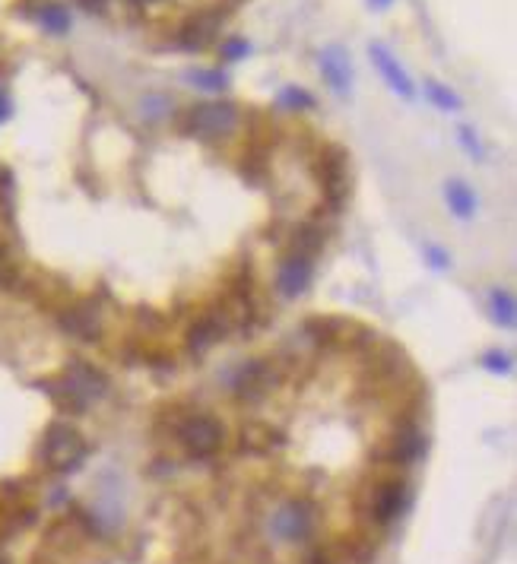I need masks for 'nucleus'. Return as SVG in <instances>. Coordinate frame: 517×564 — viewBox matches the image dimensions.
Instances as JSON below:
<instances>
[{
	"instance_id": "14",
	"label": "nucleus",
	"mask_w": 517,
	"mask_h": 564,
	"mask_svg": "<svg viewBox=\"0 0 517 564\" xmlns=\"http://www.w3.org/2000/svg\"><path fill=\"white\" fill-rule=\"evenodd\" d=\"M219 337H222V327L216 324L213 317H207V320H200V324H194V330H191V339H188V346H191V352H207L209 346H213Z\"/></svg>"
},
{
	"instance_id": "28",
	"label": "nucleus",
	"mask_w": 517,
	"mask_h": 564,
	"mask_svg": "<svg viewBox=\"0 0 517 564\" xmlns=\"http://www.w3.org/2000/svg\"><path fill=\"white\" fill-rule=\"evenodd\" d=\"M390 4H394V0H371V6H381V10L384 6H390Z\"/></svg>"
},
{
	"instance_id": "25",
	"label": "nucleus",
	"mask_w": 517,
	"mask_h": 564,
	"mask_svg": "<svg viewBox=\"0 0 517 564\" xmlns=\"http://www.w3.org/2000/svg\"><path fill=\"white\" fill-rule=\"evenodd\" d=\"M76 4L89 13H105V4H108V0H76Z\"/></svg>"
},
{
	"instance_id": "1",
	"label": "nucleus",
	"mask_w": 517,
	"mask_h": 564,
	"mask_svg": "<svg viewBox=\"0 0 517 564\" xmlns=\"http://www.w3.org/2000/svg\"><path fill=\"white\" fill-rule=\"evenodd\" d=\"M86 457V441L80 438V431H74L70 425H51L48 438H45V460L51 469L70 472L80 467V460Z\"/></svg>"
},
{
	"instance_id": "30",
	"label": "nucleus",
	"mask_w": 517,
	"mask_h": 564,
	"mask_svg": "<svg viewBox=\"0 0 517 564\" xmlns=\"http://www.w3.org/2000/svg\"><path fill=\"white\" fill-rule=\"evenodd\" d=\"M130 4H149V0H130Z\"/></svg>"
},
{
	"instance_id": "29",
	"label": "nucleus",
	"mask_w": 517,
	"mask_h": 564,
	"mask_svg": "<svg viewBox=\"0 0 517 564\" xmlns=\"http://www.w3.org/2000/svg\"><path fill=\"white\" fill-rule=\"evenodd\" d=\"M309 564H327V559H324V555H311Z\"/></svg>"
},
{
	"instance_id": "19",
	"label": "nucleus",
	"mask_w": 517,
	"mask_h": 564,
	"mask_svg": "<svg viewBox=\"0 0 517 564\" xmlns=\"http://www.w3.org/2000/svg\"><path fill=\"white\" fill-rule=\"evenodd\" d=\"M16 279H19V270H16V264H13L10 251H6V247L0 245V288H10V286H16Z\"/></svg>"
},
{
	"instance_id": "12",
	"label": "nucleus",
	"mask_w": 517,
	"mask_h": 564,
	"mask_svg": "<svg viewBox=\"0 0 517 564\" xmlns=\"http://www.w3.org/2000/svg\"><path fill=\"white\" fill-rule=\"evenodd\" d=\"M273 384V375H270V368H267L264 362H254V365H248L245 371L238 375V393L241 397H251V399H258L260 393L267 390V387Z\"/></svg>"
},
{
	"instance_id": "27",
	"label": "nucleus",
	"mask_w": 517,
	"mask_h": 564,
	"mask_svg": "<svg viewBox=\"0 0 517 564\" xmlns=\"http://www.w3.org/2000/svg\"><path fill=\"white\" fill-rule=\"evenodd\" d=\"M6 117H10V98H6L4 93H0V124H4Z\"/></svg>"
},
{
	"instance_id": "23",
	"label": "nucleus",
	"mask_w": 517,
	"mask_h": 564,
	"mask_svg": "<svg viewBox=\"0 0 517 564\" xmlns=\"http://www.w3.org/2000/svg\"><path fill=\"white\" fill-rule=\"evenodd\" d=\"M486 368L495 371V375H508V371H512V362H508V356H499V352H495V356L486 358Z\"/></svg>"
},
{
	"instance_id": "10",
	"label": "nucleus",
	"mask_w": 517,
	"mask_h": 564,
	"mask_svg": "<svg viewBox=\"0 0 517 564\" xmlns=\"http://www.w3.org/2000/svg\"><path fill=\"white\" fill-rule=\"evenodd\" d=\"M403 508V482H384L375 495V517L381 523L394 520Z\"/></svg>"
},
{
	"instance_id": "3",
	"label": "nucleus",
	"mask_w": 517,
	"mask_h": 564,
	"mask_svg": "<svg viewBox=\"0 0 517 564\" xmlns=\"http://www.w3.org/2000/svg\"><path fill=\"white\" fill-rule=\"evenodd\" d=\"M178 438L191 457H209L219 450L222 428H219V422H213L209 416H194L178 428Z\"/></svg>"
},
{
	"instance_id": "20",
	"label": "nucleus",
	"mask_w": 517,
	"mask_h": 564,
	"mask_svg": "<svg viewBox=\"0 0 517 564\" xmlns=\"http://www.w3.org/2000/svg\"><path fill=\"white\" fill-rule=\"evenodd\" d=\"M419 448H422V438H419L416 431H407V435H400V444H397V457H400V460H413L419 454Z\"/></svg>"
},
{
	"instance_id": "13",
	"label": "nucleus",
	"mask_w": 517,
	"mask_h": 564,
	"mask_svg": "<svg viewBox=\"0 0 517 564\" xmlns=\"http://www.w3.org/2000/svg\"><path fill=\"white\" fill-rule=\"evenodd\" d=\"M444 194H448V203H451V209H454L457 216H473V209H476V196H473V190H470L463 181H451L448 187H444Z\"/></svg>"
},
{
	"instance_id": "7",
	"label": "nucleus",
	"mask_w": 517,
	"mask_h": 564,
	"mask_svg": "<svg viewBox=\"0 0 517 564\" xmlns=\"http://www.w3.org/2000/svg\"><path fill=\"white\" fill-rule=\"evenodd\" d=\"M279 292L286 295V298H296V295L305 292V286L311 282V260L305 257V254H296V257H289L283 267H279Z\"/></svg>"
},
{
	"instance_id": "6",
	"label": "nucleus",
	"mask_w": 517,
	"mask_h": 564,
	"mask_svg": "<svg viewBox=\"0 0 517 564\" xmlns=\"http://www.w3.org/2000/svg\"><path fill=\"white\" fill-rule=\"evenodd\" d=\"M216 29H219V16L216 13H198V16H191L178 29V42L188 51H200L216 38Z\"/></svg>"
},
{
	"instance_id": "2",
	"label": "nucleus",
	"mask_w": 517,
	"mask_h": 564,
	"mask_svg": "<svg viewBox=\"0 0 517 564\" xmlns=\"http://www.w3.org/2000/svg\"><path fill=\"white\" fill-rule=\"evenodd\" d=\"M238 127V108L232 102H207L191 111V130L200 140H219Z\"/></svg>"
},
{
	"instance_id": "11",
	"label": "nucleus",
	"mask_w": 517,
	"mask_h": 564,
	"mask_svg": "<svg viewBox=\"0 0 517 564\" xmlns=\"http://www.w3.org/2000/svg\"><path fill=\"white\" fill-rule=\"evenodd\" d=\"M61 324L67 327L74 337H83V339L99 337V317H96V311L89 305H80V307H74L70 314H64Z\"/></svg>"
},
{
	"instance_id": "16",
	"label": "nucleus",
	"mask_w": 517,
	"mask_h": 564,
	"mask_svg": "<svg viewBox=\"0 0 517 564\" xmlns=\"http://www.w3.org/2000/svg\"><path fill=\"white\" fill-rule=\"evenodd\" d=\"M425 96H429L431 102H435L438 108H444V111L461 108V98L451 93L448 86H441V83H435V80H425Z\"/></svg>"
},
{
	"instance_id": "8",
	"label": "nucleus",
	"mask_w": 517,
	"mask_h": 564,
	"mask_svg": "<svg viewBox=\"0 0 517 564\" xmlns=\"http://www.w3.org/2000/svg\"><path fill=\"white\" fill-rule=\"evenodd\" d=\"M371 61H375V67L381 70V76L388 80V86L394 89V93H400L403 98H413V83L407 80V74H403L400 64L388 55V48L371 45Z\"/></svg>"
},
{
	"instance_id": "18",
	"label": "nucleus",
	"mask_w": 517,
	"mask_h": 564,
	"mask_svg": "<svg viewBox=\"0 0 517 564\" xmlns=\"http://www.w3.org/2000/svg\"><path fill=\"white\" fill-rule=\"evenodd\" d=\"M191 83L200 89H209V93H219V89H226V74L222 70H191Z\"/></svg>"
},
{
	"instance_id": "26",
	"label": "nucleus",
	"mask_w": 517,
	"mask_h": 564,
	"mask_svg": "<svg viewBox=\"0 0 517 564\" xmlns=\"http://www.w3.org/2000/svg\"><path fill=\"white\" fill-rule=\"evenodd\" d=\"M429 260L438 267V270H444V267H448V260H444V254L438 251V247H429Z\"/></svg>"
},
{
	"instance_id": "21",
	"label": "nucleus",
	"mask_w": 517,
	"mask_h": 564,
	"mask_svg": "<svg viewBox=\"0 0 517 564\" xmlns=\"http://www.w3.org/2000/svg\"><path fill=\"white\" fill-rule=\"evenodd\" d=\"M279 102H283L286 108H311L314 98H311L309 93H305V89H286Z\"/></svg>"
},
{
	"instance_id": "24",
	"label": "nucleus",
	"mask_w": 517,
	"mask_h": 564,
	"mask_svg": "<svg viewBox=\"0 0 517 564\" xmlns=\"http://www.w3.org/2000/svg\"><path fill=\"white\" fill-rule=\"evenodd\" d=\"M461 140H463V146H467L470 153H473V159H476V156H480V143L473 140V134H470L467 127H461Z\"/></svg>"
},
{
	"instance_id": "22",
	"label": "nucleus",
	"mask_w": 517,
	"mask_h": 564,
	"mask_svg": "<svg viewBox=\"0 0 517 564\" xmlns=\"http://www.w3.org/2000/svg\"><path fill=\"white\" fill-rule=\"evenodd\" d=\"M222 55H226L228 61H238V57L248 55V42L245 38H228V42L222 45Z\"/></svg>"
},
{
	"instance_id": "17",
	"label": "nucleus",
	"mask_w": 517,
	"mask_h": 564,
	"mask_svg": "<svg viewBox=\"0 0 517 564\" xmlns=\"http://www.w3.org/2000/svg\"><path fill=\"white\" fill-rule=\"evenodd\" d=\"M492 314L502 327H514V298L508 292H492Z\"/></svg>"
},
{
	"instance_id": "5",
	"label": "nucleus",
	"mask_w": 517,
	"mask_h": 564,
	"mask_svg": "<svg viewBox=\"0 0 517 564\" xmlns=\"http://www.w3.org/2000/svg\"><path fill=\"white\" fill-rule=\"evenodd\" d=\"M311 529V510L309 504H286L283 510L273 514V533L279 539H302Z\"/></svg>"
},
{
	"instance_id": "15",
	"label": "nucleus",
	"mask_w": 517,
	"mask_h": 564,
	"mask_svg": "<svg viewBox=\"0 0 517 564\" xmlns=\"http://www.w3.org/2000/svg\"><path fill=\"white\" fill-rule=\"evenodd\" d=\"M38 19H42L45 29L55 32V35H64V32L70 29V13L64 10L61 4H45L42 10H38Z\"/></svg>"
},
{
	"instance_id": "4",
	"label": "nucleus",
	"mask_w": 517,
	"mask_h": 564,
	"mask_svg": "<svg viewBox=\"0 0 517 564\" xmlns=\"http://www.w3.org/2000/svg\"><path fill=\"white\" fill-rule=\"evenodd\" d=\"M320 185L333 206H340L350 194V166H346V153L340 146H327L320 156Z\"/></svg>"
},
{
	"instance_id": "9",
	"label": "nucleus",
	"mask_w": 517,
	"mask_h": 564,
	"mask_svg": "<svg viewBox=\"0 0 517 564\" xmlns=\"http://www.w3.org/2000/svg\"><path fill=\"white\" fill-rule=\"evenodd\" d=\"M320 70H324L327 83H330L337 93H346L350 89V57H346L343 48H327L320 51Z\"/></svg>"
}]
</instances>
